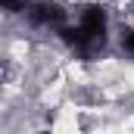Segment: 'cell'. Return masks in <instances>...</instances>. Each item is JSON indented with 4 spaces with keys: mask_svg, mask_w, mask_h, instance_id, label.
<instances>
[{
    "mask_svg": "<svg viewBox=\"0 0 134 134\" xmlns=\"http://www.w3.org/2000/svg\"><path fill=\"white\" fill-rule=\"evenodd\" d=\"M59 34L78 53H94L97 47L106 44V13H103V6H84L81 22L75 28H59Z\"/></svg>",
    "mask_w": 134,
    "mask_h": 134,
    "instance_id": "1",
    "label": "cell"
},
{
    "mask_svg": "<svg viewBox=\"0 0 134 134\" xmlns=\"http://www.w3.org/2000/svg\"><path fill=\"white\" fill-rule=\"evenodd\" d=\"M63 16H66V13H63L56 3H34L31 9H28V19H31L34 25H59Z\"/></svg>",
    "mask_w": 134,
    "mask_h": 134,
    "instance_id": "2",
    "label": "cell"
},
{
    "mask_svg": "<svg viewBox=\"0 0 134 134\" xmlns=\"http://www.w3.org/2000/svg\"><path fill=\"white\" fill-rule=\"evenodd\" d=\"M122 50L134 59V28H122Z\"/></svg>",
    "mask_w": 134,
    "mask_h": 134,
    "instance_id": "3",
    "label": "cell"
},
{
    "mask_svg": "<svg viewBox=\"0 0 134 134\" xmlns=\"http://www.w3.org/2000/svg\"><path fill=\"white\" fill-rule=\"evenodd\" d=\"M25 6H28V0H0V9H6V13H19Z\"/></svg>",
    "mask_w": 134,
    "mask_h": 134,
    "instance_id": "4",
    "label": "cell"
}]
</instances>
